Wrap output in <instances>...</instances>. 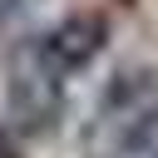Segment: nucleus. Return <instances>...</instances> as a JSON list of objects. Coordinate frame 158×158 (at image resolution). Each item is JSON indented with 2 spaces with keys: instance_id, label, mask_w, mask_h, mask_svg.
Returning <instances> with one entry per match:
<instances>
[{
  "instance_id": "f257e3e1",
  "label": "nucleus",
  "mask_w": 158,
  "mask_h": 158,
  "mask_svg": "<svg viewBox=\"0 0 158 158\" xmlns=\"http://www.w3.org/2000/svg\"><path fill=\"white\" fill-rule=\"evenodd\" d=\"M10 109L30 133L49 128V118L59 114V74L40 59L35 44L10 59Z\"/></svg>"
},
{
  "instance_id": "f03ea898",
  "label": "nucleus",
  "mask_w": 158,
  "mask_h": 158,
  "mask_svg": "<svg viewBox=\"0 0 158 158\" xmlns=\"http://www.w3.org/2000/svg\"><path fill=\"white\" fill-rule=\"evenodd\" d=\"M104 40H109V25H104L99 15H64L59 25H49V30L35 40V49H40V59L64 79V74L94 64V59L104 54Z\"/></svg>"
},
{
  "instance_id": "7ed1b4c3",
  "label": "nucleus",
  "mask_w": 158,
  "mask_h": 158,
  "mask_svg": "<svg viewBox=\"0 0 158 158\" xmlns=\"http://www.w3.org/2000/svg\"><path fill=\"white\" fill-rule=\"evenodd\" d=\"M123 158H158V109H138L118 138Z\"/></svg>"
},
{
  "instance_id": "20e7f679",
  "label": "nucleus",
  "mask_w": 158,
  "mask_h": 158,
  "mask_svg": "<svg viewBox=\"0 0 158 158\" xmlns=\"http://www.w3.org/2000/svg\"><path fill=\"white\" fill-rule=\"evenodd\" d=\"M0 158H15V143H10V133L0 128Z\"/></svg>"
},
{
  "instance_id": "39448f33",
  "label": "nucleus",
  "mask_w": 158,
  "mask_h": 158,
  "mask_svg": "<svg viewBox=\"0 0 158 158\" xmlns=\"http://www.w3.org/2000/svg\"><path fill=\"white\" fill-rule=\"evenodd\" d=\"M10 10H15V0H0V15H10Z\"/></svg>"
}]
</instances>
